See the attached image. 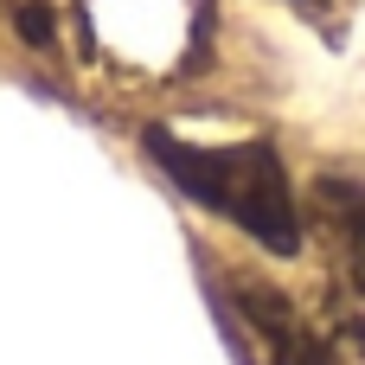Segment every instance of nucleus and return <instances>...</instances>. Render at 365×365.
Wrapping results in <instances>:
<instances>
[{"label": "nucleus", "mask_w": 365, "mask_h": 365, "mask_svg": "<svg viewBox=\"0 0 365 365\" xmlns=\"http://www.w3.org/2000/svg\"><path fill=\"white\" fill-rule=\"evenodd\" d=\"M321 225L353 276V289L365 295V186H346V180H327L321 186Z\"/></svg>", "instance_id": "nucleus-3"}, {"label": "nucleus", "mask_w": 365, "mask_h": 365, "mask_svg": "<svg viewBox=\"0 0 365 365\" xmlns=\"http://www.w3.org/2000/svg\"><path fill=\"white\" fill-rule=\"evenodd\" d=\"M225 289H231L237 321L250 327V340L263 346V359H269V365H334V359H340L334 334H327L289 289L257 282V276H231Z\"/></svg>", "instance_id": "nucleus-2"}, {"label": "nucleus", "mask_w": 365, "mask_h": 365, "mask_svg": "<svg viewBox=\"0 0 365 365\" xmlns=\"http://www.w3.org/2000/svg\"><path fill=\"white\" fill-rule=\"evenodd\" d=\"M289 6H302L308 19H334V13H346V0H289Z\"/></svg>", "instance_id": "nucleus-4"}, {"label": "nucleus", "mask_w": 365, "mask_h": 365, "mask_svg": "<svg viewBox=\"0 0 365 365\" xmlns=\"http://www.w3.org/2000/svg\"><path fill=\"white\" fill-rule=\"evenodd\" d=\"M154 167L205 212H218L225 225H237L250 244H263L269 257H295L302 250V205L289 192V173L276 160L269 141H237V148H192L180 135H148Z\"/></svg>", "instance_id": "nucleus-1"}]
</instances>
